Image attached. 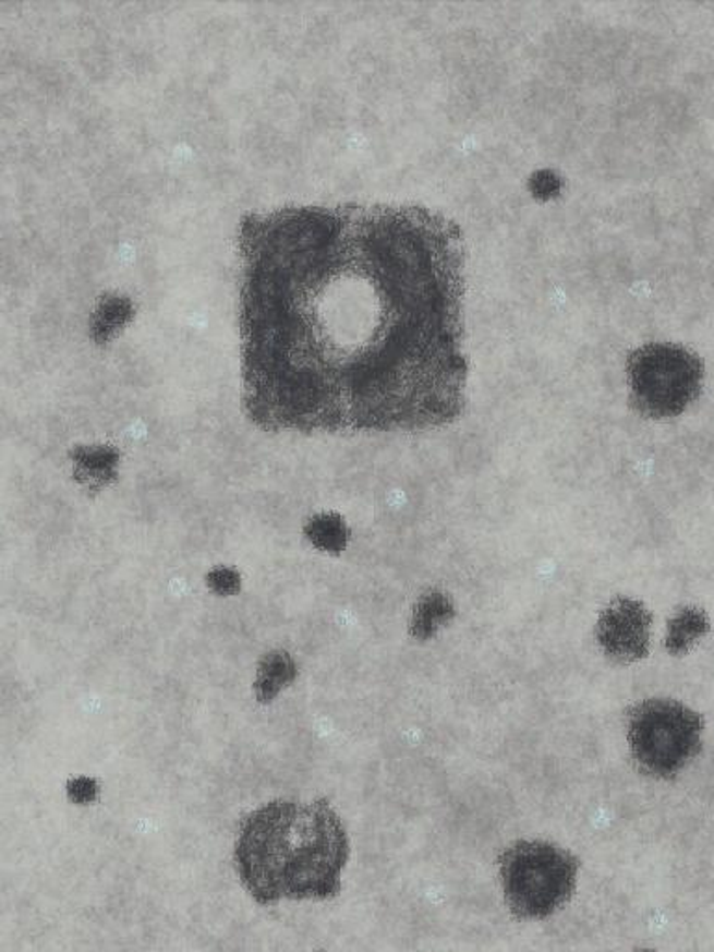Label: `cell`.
Wrapping results in <instances>:
<instances>
[{
  "mask_svg": "<svg viewBox=\"0 0 714 952\" xmlns=\"http://www.w3.org/2000/svg\"><path fill=\"white\" fill-rule=\"evenodd\" d=\"M207 582H209L210 590H215L216 593H221V595L239 592V588H241L239 575L229 568L213 569L209 577H207Z\"/></svg>",
  "mask_w": 714,
  "mask_h": 952,
  "instance_id": "cell-11",
  "label": "cell"
},
{
  "mask_svg": "<svg viewBox=\"0 0 714 952\" xmlns=\"http://www.w3.org/2000/svg\"><path fill=\"white\" fill-rule=\"evenodd\" d=\"M294 664L285 653H273L266 656L259 668V679L255 690L261 701H270L279 692V688L292 682Z\"/></svg>",
  "mask_w": 714,
  "mask_h": 952,
  "instance_id": "cell-9",
  "label": "cell"
},
{
  "mask_svg": "<svg viewBox=\"0 0 714 952\" xmlns=\"http://www.w3.org/2000/svg\"><path fill=\"white\" fill-rule=\"evenodd\" d=\"M307 538L315 543L316 547L328 551V553H341L347 545L348 530L347 525L337 514H323L316 516L310 525H307Z\"/></svg>",
  "mask_w": 714,
  "mask_h": 952,
  "instance_id": "cell-10",
  "label": "cell"
},
{
  "mask_svg": "<svg viewBox=\"0 0 714 952\" xmlns=\"http://www.w3.org/2000/svg\"><path fill=\"white\" fill-rule=\"evenodd\" d=\"M452 616H455L452 603L441 593H431L419 603L413 619V635L417 638L432 637Z\"/></svg>",
  "mask_w": 714,
  "mask_h": 952,
  "instance_id": "cell-8",
  "label": "cell"
},
{
  "mask_svg": "<svg viewBox=\"0 0 714 952\" xmlns=\"http://www.w3.org/2000/svg\"><path fill=\"white\" fill-rule=\"evenodd\" d=\"M505 899L518 919H545L576 893L579 861L545 841H519L500 856Z\"/></svg>",
  "mask_w": 714,
  "mask_h": 952,
  "instance_id": "cell-3",
  "label": "cell"
},
{
  "mask_svg": "<svg viewBox=\"0 0 714 952\" xmlns=\"http://www.w3.org/2000/svg\"><path fill=\"white\" fill-rule=\"evenodd\" d=\"M632 405L652 417H676L702 391V361L677 345H648L629 360Z\"/></svg>",
  "mask_w": 714,
  "mask_h": 952,
  "instance_id": "cell-5",
  "label": "cell"
},
{
  "mask_svg": "<svg viewBox=\"0 0 714 952\" xmlns=\"http://www.w3.org/2000/svg\"><path fill=\"white\" fill-rule=\"evenodd\" d=\"M242 398L266 430L462 415L465 248L431 208L285 207L239 229Z\"/></svg>",
  "mask_w": 714,
  "mask_h": 952,
  "instance_id": "cell-1",
  "label": "cell"
},
{
  "mask_svg": "<svg viewBox=\"0 0 714 952\" xmlns=\"http://www.w3.org/2000/svg\"><path fill=\"white\" fill-rule=\"evenodd\" d=\"M703 719L674 700H648L629 713V745L648 776L670 780L702 748Z\"/></svg>",
  "mask_w": 714,
  "mask_h": 952,
  "instance_id": "cell-4",
  "label": "cell"
},
{
  "mask_svg": "<svg viewBox=\"0 0 714 952\" xmlns=\"http://www.w3.org/2000/svg\"><path fill=\"white\" fill-rule=\"evenodd\" d=\"M707 629V618L702 611L692 608V606L685 608L670 622L668 651H671L674 655H681L698 638H702Z\"/></svg>",
  "mask_w": 714,
  "mask_h": 952,
  "instance_id": "cell-7",
  "label": "cell"
},
{
  "mask_svg": "<svg viewBox=\"0 0 714 952\" xmlns=\"http://www.w3.org/2000/svg\"><path fill=\"white\" fill-rule=\"evenodd\" d=\"M234 859L259 904L326 901L341 891L347 832L326 800L273 802L242 820Z\"/></svg>",
  "mask_w": 714,
  "mask_h": 952,
  "instance_id": "cell-2",
  "label": "cell"
},
{
  "mask_svg": "<svg viewBox=\"0 0 714 952\" xmlns=\"http://www.w3.org/2000/svg\"><path fill=\"white\" fill-rule=\"evenodd\" d=\"M652 616L639 601L616 600L597 622V640L608 656L634 663L650 651Z\"/></svg>",
  "mask_w": 714,
  "mask_h": 952,
  "instance_id": "cell-6",
  "label": "cell"
},
{
  "mask_svg": "<svg viewBox=\"0 0 714 952\" xmlns=\"http://www.w3.org/2000/svg\"><path fill=\"white\" fill-rule=\"evenodd\" d=\"M70 796L71 800L78 802V804H88V802L95 800V796H97V785H95L94 780L81 778V780L71 782Z\"/></svg>",
  "mask_w": 714,
  "mask_h": 952,
  "instance_id": "cell-12",
  "label": "cell"
}]
</instances>
